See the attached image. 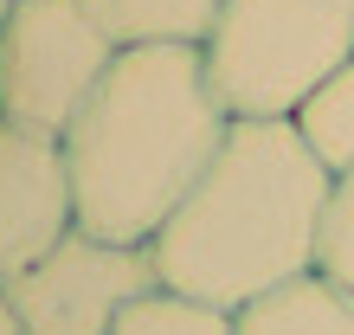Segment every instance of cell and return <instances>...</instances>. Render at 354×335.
Segmentation results:
<instances>
[{
    "instance_id": "cell-1",
    "label": "cell",
    "mask_w": 354,
    "mask_h": 335,
    "mask_svg": "<svg viewBox=\"0 0 354 335\" xmlns=\"http://www.w3.org/2000/svg\"><path fill=\"white\" fill-rule=\"evenodd\" d=\"M232 136V110L206 78L200 46H129L58 136L77 226L91 239L155 245L194 181Z\"/></svg>"
},
{
    "instance_id": "cell-2",
    "label": "cell",
    "mask_w": 354,
    "mask_h": 335,
    "mask_svg": "<svg viewBox=\"0 0 354 335\" xmlns=\"http://www.w3.org/2000/svg\"><path fill=\"white\" fill-rule=\"evenodd\" d=\"M328 200L335 174L303 149L297 123L245 116L180 200V213L155 233V278L161 290L239 316L245 303L316 271Z\"/></svg>"
},
{
    "instance_id": "cell-3",
    "label": "cell",
    "mask_w": 354,
    "mask_h": 335,
    "mask_svg": "<svg viewBox=\"0 0 354 335\" xmlns=\"http://www.w3.org/2000/svg\"><path fill=\"white\" fill-rule=\"evenodd\" d=\"M200 58L232 123H290L322 78L354 65V0H225Z\"/></svg>"
},
{
    "instance_id": "cell-4",
    "label": "cell",
    "mask_w": 354,
    "mask_h": 335,
    "mask_svg": "<svg viewBox=\"0 0 354 335\" xmlns=\"http://www.w3.org/2000/svg\"><path fill=\"white\" fill-rule=\"evenodd\" d=\"M116 39L84 0H19L0 13V123L65 136L116 65Z\"/></svg>"
},
{
    "instance_id": "cell-5",
    "label": "cell",
    "mask_w": 354,
    "mask_h": 335,
    "mask_svg": "<svg viewBox=\"0 0 354 335\" xmlns=\"http://www.w3.org/2000/svg\"><path fill=\"white\" fill-rule=\"evenodd\" d=\"M155 284L161 278H155L149 245L91 239L77 226L13 284H0V303H7L19 335H110L116 316L136 297H149Z\"/></svg>"
},
{
    "instance_id": "cell-6",
    "label": "cell",
    "mask_w": 354,
    "mask_h": 335,
    "mask_svg": "<svg viewBox=\"0 0 354 335\" xmlns=\"http://www.w3.org/2000/svg\"><path fill=\"white\" fill-rule=\"evenodd\" d=\"M65 233H77V200L58 136L0 123V284L39 264Z\"/></svg>"
},
{
    "instance_id": "cell-7",
    "label": "cell",
    "mask_w": 354,
    "mask_h": 335,
    "mask_svg": "<svg viewBox=\"0 0 354 335\" xmlns=\"http://www.w3.org/2000/svg\"><path fill=\"white\" fill-rule=\"evenodd\" d=\"M239 335H354V297L322 271L290 278L283 290L239 309Z\"/></svg>"
},
{
    "instance_id": "cell-8",
    "label": "cell",
    "mask_w": 354,
    "mask_h": 335,
    "mask_svg": "<svg viewBox=\"0 0 354 335\" xmlns=\"http://www.w3.org/2000/svg\"><path fill=\"white\" fill-rule=\"evenodd\" d=\"M84 7L129 52V46H206L225 0H84Z\"/></svg>"
},
{
    "instance_id": "cell-9",
    "label": "cell",
    "mask_w": 354,
    "mask_h": 335,
    "mask_svg": "<svg viewBox=\"0 0 354 335\" xmlns=\"http://www.w3.org/2000/svg\"><path fill=\"white\" fill-rule=\"evenodd\" d=\"M297 136L303 149L316 155L328 174H348L354 168V65H342L335 78H322L316 91L297 103Z\"/></svg>"
},
{
    "instance_id": "cell-10",
    "label": "cell",
    "mask_w": 354,
    "mask_h": 335,
    "mask_svg": "<svg viewBox=\"0 0 354 335\" xmlns=\"http://www.w3.org/2000/svg\"><path fill=\"white\" fill-rule=\"evenodd\" d=\"M110 335H239V316L219 303H200V297H180V290L155 284L149 297H136L116 316Z\"/></svg>"
},
{
    "instance_id": "cell-11",
    "label": "cell",
    "mask_w": 354,
    "mask_h": 335,
    "mask_svg": "<svg viewBox=\"0 0 354 335\" xmlns=\"http://www.w3.org/2000/svg\"><path fill=\"white\" fill-rule=\"evenodd\" d=\"M316 271L354 297V168L335 174V200H328V219H322V258H316Z\"/></svg>"
},
{
    "instance_id": "cell-12",
    "label": "cell",
    "mask_w": 354,
    "mask_h": 335,
    "mask_svg": "<svg viewBox=\"0 0 354 335\" xmlns=\"http://www.w3.org/2000/svg\"><path fill=\"white\" fill-rule=\"evenodd\" d=\"M0 335H19V329H13V316H7V303H0Z\"/></svg>"
},
{
    "instance_id": "cell-13",
    "label": "cell",
    "mask_w": 354,
    "mask_h": 335,
    "mask_svg": "<svg viewBox=\"0 0 354 335\" xmlns=\"http://www.w3.org/2000/svg\"><path fill=\"white\" fill-rule=\"evenodd\" d=\"M13 7H19V0H0V13H13Z\"/></svg>"
}]
</instances>
